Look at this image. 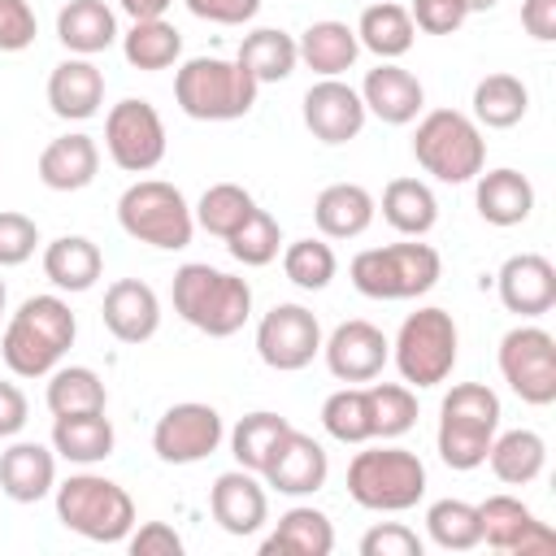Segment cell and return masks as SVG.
<instances>
[{
    "label": "cell",
    "mask_w": 556,
    "mask_h": 556,
    "mask_svg": "<svg viewBox=\"0 0 556 556\" xmlns=\"http://www.w3.org/2000/svg\"><path fill=\"white\" fill-rule=\"evenodd\" d=\"M74 334L78 317L61 295H26L4 321L0 356L17 378H48L74 348Z\"/></svg>",
    "instance_id": "cell-1"
},
{
    "label": "cell",
    "mask_w": 556,
    "mask_h": 556,
    "mask_svg": "<svg viewBox=\"0 0 556 556\" xmlns=\"http://www.w3.org/2000/svg\"><path fill=\"white\" fill-rule=\"evenodd\" d=\"M169 295H174V313L191 330H200L208 339H230L252 317V287H248V278L213 269L208 261H187L174 274V291Z\"/></svg>",
    "instance_id": "cell-2"
},
{
    "label": "cell",
    "mask_w": 556,
    "mask_h": 556,
    "mask_svg": "<svg viewBox=\"0 0 556 556\" xmlns=\"http://www.w3.org/2000/svg\"><path fill=\"white\" fill-rule=\"evenodd\" d=\"M261 83L226 56H191L174 74V104L191 122H239L252 113Z\"/></svg>",
    "instance_id": "cell-3"
},
{
    "label": "cell",
    "mask_w": 556,
    "mask_h": 556,
    "mask_svg": "<svg viewBox=\"0 0 556 556\" xmlns=\"http://www.w3.org/2000/svg\"><path fill=\"white\" fill-rule=\"evenodd\" d=\"M56 500V521L74 530L87 543H126L135 530V500L126 486H117L104 473H70L65 482L52 486Z\"/></svg>",
    "instance_id": "cell-4"
},
{
    "label": "cell",
    "mask_w": 556,
    "mask_h": 556,
    "mask_svg": "<svg viewBox=\"0 0 556 556\" xmlns=\"http://www.w3.org/2000/svg\"><path fill=\"white\" fill-rule=\"evenodd\" d=\"M500 430V395L486 382H456L439 404V460L447 469H478L486 465V447Z\"/></svg>",
    "instance_id": "cell-5"
},
{
    "label": "cell",
    "mask_w": 556,
    "mask_h": 556,
    "mask_svg": "<svg viewBox=\"0 0 556 556\" xmlns=\"http://www.w3.org/2000/svg\"><path fill=\"white\" fill-rule=\"evenodd\" d=\"M413 156L417 165L439 182H473L486 165V139L482 126L460 109H430L421 113L413 130Z\"/></svg>",
    "instance_id": "cell-6"
},
{
    "label": "cell",
    "mask_w": 556,
    "mask_h": 556,
    "mask_svg": "<svg viewBox=\"0 0 556 556\" xmlns=\"http://www.w3.org/2000/svg\"><path fill=\"white\" fill-rule=\"evenodd\" d=\"M443 274V256L430 243H387V248H365L352 256L348 278L361 295L369 300H417L426 295Z\"/></svg>",
    "instance_id": "cell-7"
},
{
    "label": "cell",
    "mask_w": 556,
    "mask_h": 556,
    "mask_svg": "<svg viewBox=\"0 0 556 556\" xmlns=\"http://www.w3.org/2000/svg\"><path fill=\"white\" fill-rule=\"evenodd\" d=\"M348 495L369 513H408L426 495V465L408 447H365L348 465Z\"/></svg>",
    "instance_id": "cell-8"
},
{
    "label": "cell",
    "mask_w": 556,
    "mask_h": 556,
    "mask_svg": "<svg viewBox=\"0 0 556 556\" xmlns=\"http://www.w3.org/2000/svg\"><path fill=\"white\" fill-rule=\"evenodd\" d=\"M117 226L135 243H148V248H161V252H178L195 235V213H191L187 195L174 182L139 178L117 200Z\"/></svg>",
    "instance_id": "cell-9"
},
{
    "label": "cell",
    "mask_w": 556,
    "mask_h": 556,
    "mask_svg": "<svg viewBox=\"0 0 556 556\" xmlns=\"http://www.w3.org/2000/svg\"><path fill=\"white\" fill-rule=\"evenodd\" d=\"M456 348H460V330H456L452 313L439 304H426L400 321L395 343H391V361H395L400 378L421 391V387H439L452 378Z\"/></svg>",
    "instance_id": "cell-10"
},
{
    "label": "cell",
    "mask_w": 556,
    "mask_h": 556,
    "mask_svg": "<svg viewBox=\"0 0 556 556\" xmlns=\"http://www.w3.org/2000/svg\"><path fill=\"white\" fill-rule=\"evenodd\" d=\"M165 122L161 113L148 104V100H117L109 113H104V152L117 169L126 174H148L165 161Z\"/></svg>",
    "instance_id": "cell-11"
},
{
    "label": "cell",
    "mask_w": 556,
    "mask_h": 556,
    "mask_svg": "<svg viewBox=\"0 0 556 556\" xmlns=\"http://www.w3.org/2000/svg\"><path fill=\"white\" fill-rule=\"evenodd\" d=\"M500 374L517 400L547 408L556 400V339L543 326H513L500 339Z\"/></svg>",
    "instance_id": "cell-12"
},
{
    "label": "cell",
    "mask_w": 556,
    "mask_h": 556,
    "mask_svg": "<svg viewBox=\"0 0 556 556\" xmlns=\"http://www.w3.org/2000/svg\"><path fill=\"white\" fill-rule=\"evenodd\" d=\"M222 439H226L222 413L200 400L169 404L152 426V452L165 465H195V460L213 456L222 447Z\"/></svg>",
    "instance_id": "cell-13"
},
{
    "label": "cell",
    "mask_w": 556,
    "mask_h": 556,
    "mask_svg": "<svg viewBox=\"0 0 556 556\" xmlns=\"http://www.w3.org/2000/svg\"><path fill=\"white\" fill-rule=\"evenodd\" d=\"M317 352H321V321H317L313 308H304V304H274L256 321V356L269 369L295 374V369L313 365Z\"/></svg>",
    "instance_id": "cell-14"
},
{
    "label": "cell",
    "mask_w": 556,
    "mask_h": 556,
    "mask_svg": "<svg viewBox=\"0 0 556 556\" xmlns=\"http://www.w3.org/2000/svg\"><path fill=\"white\" fill-rule=\"evenodd\" d=\"M321 356L339 382H374L391 361V339L374 321L352 317V321H339L330 339H321Z\"/></svg>",
    "instance_id": "cell-15"
},
{
    "label": "cell",
    "mask_w": 556,
    "mask_h": 556,
    "mask_svg": "<svg viewBox=\"0 0 556 556\" xmlns=\"http://www.w3.org/2000/svg\"><path fill=\"white\" fill-rule=\"evenodd\" d=\"M261 478H265V486H274L278 495L300 500V495H313V491L326 486V478H330V456H326V447H321L313 434H304V430L291 426V430L278 439V447L269 452Z\"/></svg>",
    "instance_id": "cell-16"
},
{
    "label": "cell",
    "mask_w": 556,
    "mask_h": 556,
    "mask_svg": "<svg viewBox=\"0 0 556 556\" xmlns=\"http://www.w3.org/2000/svg\"><path fill=\"white\" fill-rule=\"evenodd\" d=\"M365 100L356 87H348L343 78H321L304 91V126L313 139L339 148L348 139H356L365 130Z\"/></svg>",
    "instance_id": "cell-17"
},
{
    "label": "cell",
    "mask_w": 556,
    "mask_h": 556,
    "mask_svg": "<svg viewBox=\"0 0 556 556\" xmlns=\"http://www.w3.org/2000/svg\"><path fill=\"white\" fill-rule=\"evenodd\" d=\"M478 526H482V543H491L495 552L530 556V552H552L556 547V534L517 495H486L478 504Z\"/></svg>",
    "instance_id": "cell-18"
},
{
    "label": "cell",
    "mask_w": 556,
    "mask_h": 556,
    "mask_svg": "<svg viewBox=\"0 0 556 556\" xmlns=\"http://www.w3.org/2000/svg\"><path fill=\"white\" fill-rule=\"evenodd\" d=\"M208 513L235 539L256 534L269 521V495L261 486V473H252V469H226V473H217L213 486H208Z\"/></svg>",
    "instance_id": "cell-19"
},
{
    "label": "cell",
    "mask_w": 556,
    "mask_h": 556,
    "mask_svg": "<svg viewBox=\"0 0 556 556\" xmlns=\"http://www.w3.org/2000/svg\"><path fill=\"white\" fill-rule=\"evenodd\" d=\"M495 291H500V304L517 317H543L552 313L556 304V265L539 252H517L500 265L495 274Z\"/></svg>",
    "instance_id": "cell-20"
},
{
    "label": "cell",
    "mask_w": 556,
    "mask_h": 556,
    "mask_svg": "<svg viewBox=\"0 0 556 556\" xmlns=\"http://www.w3.org/2000/svg\"><path fill=\"white\" fill-rule=\"evenodd\" d=\"M361 100H365V113H374L378 122L387 126H408L421 117L426 109V87L417 74H408L404 65L395 61H378L365 83H361Z\"/></svg>",
    "instance_id": "cell-21"
},
{
    "label": "cell",
    "mask_w": 556,
    "mask_h": 556,
    "mask_svg": "<svg viewBox=\"0 0 556 556\" xmlns=\"http://www.w3.org/2000/svg\"><path fill=\"white\" fill-rule=\"evenodd\" d=\"M100 317L117 343H148L161 330V300L143 278H117L104 291Z\"/></svg>",
    "instance_id": "cell-22"
},
{
    "label": "cell",
    "mask_w": 556,
    "mask_h": 556,
    "mask_svg": "<svg viewBox=\"0 0 556 556\" xmlns=\"http://www.w3.org/2000/svg\"><path fill=\"white\" fill-rule=\"evenodd\" d=\"M104 104V74L91 56H65L48 74V109L61 122H87Z\"/></svg>",
    "instance_id": "cell-23"
},
{
    "label": "cell",
    "mask_w": 556,
    "mask_h": 556,
    "mask_svg": "<svg viewBox=\"0 0 556 556\" xmlns=\"http://www.w3.org/2000/svg\"><path fill=\"white\" fill-rule=\"evenodd\" d=\"M56 486V452L30 439H17L0 452V491L13 504H39Z\"/></svg>",
    "instance_id": "cell-24"
},
{
    "label": "cell",
    "mask_w": 556,
    "mask_h": 556,
    "mask_svg": "<svg viewBox=\"0 0 556 556\" xmlns=\"http://www.w3.org/2000/svg\"><path fill=\"white\" fill-rule=\"evenodd\" d=\"M39 182L48 191H83L96 182L100 174V143L83 130L74 135H56L43 152H39V165H35Z\"/></svg>",
    "instance_id": "cell-25"
},
{
    "label": "cell",
    "mask_w": 556,
    "mask_h": 556,
    "mask_svg": "<svg viewBox=\"0 0 556 556\" xmlns=\"http://www.w3.org/2000/svg\"><path fill=\"white\" fill-rule=\"evenodd\" d=\"M473 204H478V217L486 226H521L530 213H534V182L508 165L500 169H486L473 178Z\"/></svg>",
    "instance_id": "cell-26"
},
{
    "label": "cell",
    "mask_w": 556,
    "mask_h": 556,
    "mask_svg": "<svg viewBox=\"0 0 556 556\" xmlns=\"http://www.w3.org/2000/svg\"><path fill=\"white\" fill-rule=\"evenodd\" d=\"M374 213H378V200L361 182H330L313 200V222L321 239H356L374 226Z\"/></svg>",
    "instance_id": "cell-27"
},
{
    "label": "cell",
    "mask_w": 556,
    "mask_h": 556,
    "mask_svg": "<svg viewBox=\"0 0 556 556\" xmlns=\"http://www.w3.org/2000/svg\"><path fill=\"white\" fill-rule=\"evenodd\" d=\"M330 552H334V526L313 504L287 508L261 543V556H330Z\"/></svg>",
    "instance_id": "cell-28"
},
{
    "label": "cell",
    "mask_w": 556,
    "mask_h": 556,
    "mask_svg": "<svg viewBox=\"0 0 556 556\" xmlns=\"http://www.w3.org/2000/svg\"><path fill=\"white\" fill-rule=\"evenodd\" d=\"M295 52H300V61H304L313 74L339 78V74H348V70L356 65L361 39H356V26L334 22V17H321V22L304 26V35L295 39Z\"/></svg>",
    "instance_id": "cell-29"
},
{
    "label": "cell",
    "mask_w": 556,
    "mask_h": 556,
    "mask_svg": "<svg viewBox=\"0 0 556 556\" xmlns=\"http://www.w3.org/2000/svg\"><path fill=\"white\" fill-rule=\"evenodd\" d=\"M117 13L104 0H70L56 13V39L70 48V56H96L117 43Z\"/></svg>",
    "instance_id": "cell-30"
},
{
    "label": "cell",
    "mask_w": 556,
    "mask_h": 556,
    "mask_svg": "<svg viewBox=\"0 0 556 556\" xmlns=\"http://www.w3.org/2000/svg\"><path fill=\"white\" fill-rule=\"evenodd\" d=\"M100 274H104V256L87 235H61L43 248V278L56 291H70V295L91 291Z\"/></svg>",
    "instance_id": "cell-31"
},
{
    "label": "cell",
    "mask_w": 556,
    "mask_h": 556,
    "mask_svg": "<svg viewBox=\"0 0 556 556\" xmlns=\"http://www.w3.org/2000/svg\"><path fill=\"white\" fill-rule=\"evenodd\" d=\"M117 447L113 421L104 413H70L52 417V452L65 456L70 465H100Z\"/></svg>",
    "instance_id": "cell-32"
},
{
    "label": "cell",
    "mask_w": 556,
    "mask_h": 556,
    "mask_svg": "<svg viewBox=\"0 0 556 556\" xmlns=\"http://www.w3.org/2000/svg\"><path fill=\"white\" fill-rule=\"evenodd\" d=\"M378 208H382L387 226L400 230L404 239H421L439 222V200L421 178H391L382 187V204Z\"/></svg>",
    "instance_id": "cell-33"
},
{
    "label": "cell",
    "mask_w": 556,
    "mask_h": 556,
    "mask_svg": "<svg viewBox=\"0 0 556 556\" xmlns=\"http://www.w3.org/2000/svg\"><path fill=\"white\" fill-rule=\"evenodd\" d=\"M486 465H491V473L500 478V482H508V486H526V482H534L539 473H543V465H547V443H543V434L539 430H495V439H491V447H486Z\"/></svg>",
    "instance_id": "cell-34"
},
{
    "label": "cell",
    "mask_w": 556,
    "mask_h": 556,
    "mask_svg": "<svg viewBox=\"0 0 556 556\" xmlns=\"http://www.w3.org/2000/svg\"><path fill=\"white\" fill-rule=\"evenodd\" d=\"M356 39H361V48L374 52L378 61H395V56H404V52L413 48L417 26H413V17H408L404 4H395V0H374V4H365L361 22H356Z\"/></svg>",
    "instance_id": "cell-35"
},
{
    "label": "cell",
    "mask_w": 556,
    "mask_h": 556,
    "mask_svg": "<svg viewBox=\"0 0 556 556\" xmlns=\"http://www.w3.org/2000/svg\"><path fill=\"white\" fill-rule=\"evenodd\" d=\"M122 56H126L135 70H143V74L169 70V65H178V56H182V35H178V26L165 22V17H135L130 30L122 35Z\"/></svg>",
    "instance_id": "cell-36"
},
{
    "label": "cell",
    "mask_w": 556,
    "mask_h": 556,
    "mask_svg": "<svg viewBox=\"0 0 556 556\" xmlns=\"http://www.w3.org/2000/svg\"><path fill=\"white\" fill-rule=\"evenodd\" d=\"M473 122L478 126H486V130H508V126H517L526 113H530V91H526V83L517 78V74H486V78H478V87H473Z\"/></svg>",
    "instance_id": "cell-37"
},
{
    "label": "cell",
    "mask_w": 556,
    "mask_h": 556,
    "mask_svg": "<svg viewBox=\"0 0 556 556\" xmlns=\"http://www.w3.org/2000/svg\"><path fill=\"white\" fill-rule=\"evenodd\" d=\"M48 413L52 417H70V413H104L109 404V391H104V378L91 369V365H56L48 374Z\"/></svg>",
    "instance_id": "cell-38"
},
{
    "label": "cell",
    "mask_w": 556,
    "mask_h": 556,
    "mask_svg": "<svg viewBox=\"0 0 556 556\" xmlns=\"http://www.w3.org/2000/svg\"><path fill=\"white\" fill-rule=\"evenodd\" d=\"M256 83H282L295 74L300 65V52H295V39L278 26H261L252 35H243L239 43V56H235Z\"/></svg>",
    "instance_id": "cell-39"
},
{
    "label": "cell",
    "mask_w": 556,
    "mask_h": 556,
    "mask_svg": "<svg viewBox=\"0 0 556 556\" xmlns=\"http://www.w3.org/2000/svg\"><path fill=\"white\" fill-rule=\"evenodd\" d=\"M287 430H291V421H287L282 413L256 408V413H248V417L235 421V430H230V456L239 460V469L261 473L265 460H269V452L278 447V439H282Z\"/></svg>",
    "instance_id": "cell-40"
},
{
    "label": "cell",
    "mask_w": 556,
    "mask_h": 556,
    "mask_svg": "<svg viewBox=\"0 0 556 556\" xmlns=\"http://www.w3.org/2000/svg\"><path fill=\"white\" fill-rule=\"evenodd\" d=\"M195 226L200 230H208V235H217V239H230L252 213H256V200H252V191L248 187H239V182H213L200 200H195Z\"/></svg>",
    "instance_id": "cell-41"
},
{
    "label": "cell",
    "mask_w": 556,
    "mask_h": 556,
    "mask_svg": "<svg viewBox=\"0 0 556 556\" xmlns=\"http://www.w3.org/2000/svg\"><path fill=\"white\" fill-rule=\"evenodd\" d=\"M426 534L434 547L443 552H469L482 543V526H478V504L469 500H434L426 508Z\"/></svg>",
    "instance_id": "cell-42"
},
{
    "label": "cell",
    "mask_w": 556,
    "mask_h": 556,
    "mask_svg": "<svg viewBox=\"0 0 556 556\" xmlns=\"http://www.w3.org/2000/svg\"><path fill=\"white\" fill-rule=\"evenodd\" d=\"M374 439H400L417 426V395L408 382H374L365 387Z\"/></svg>",
    "instance_id": "cell-43"
},
{
    "label": "cell",
    "mask_w": 556,
    "mask_h": 556,
    "mask_svg": "<svg viewBox=\"0 0 556 556\" xmlns=\"http://www.w3.org/2000/svg\"><path fill=\"white\" fill-rule=\"evenodd\" d=\"M321 426H326V434L339 439V443H369V439H374V426H369L365 387L348 382V387L330 391L326 404H321Z\"/></svg>",
    "instance_id": "cell-44"
},
{
    "label": "cell",
    "mask_w": 556,
    "mask_h": 556,
    "mask_svg": "<svg viewBox=\"0 0 556 556\" xmlns=\"http://www.w3.org/2000/svg\"><path fill=\"white\" fill-rule=\"evenodd\" d=\"M282 274L300 291H321L339 274V256L326 239H295V243L282 248Z\"/></svg>",
    "instance_id": "cell-45"
},
{
    "label": "cell",
    "mask_w": 556,
    "mask_h": 556,
    "mask_svg": "<svg viewBox=\"0 0 556 556\" xmlns=\"http://www.w3.org/2000/svg\"><path fill=\"white\" fill-rule=\"evenodd\" d=\"M278 248H282V230H278V222H274L265 208H256V213L226 239V252H230L239 265H248V269L269 265V261L278 256Z\"/></svg>",
    "instance_id": "cell-46"
},
{
    "label": "cell",
    "mask_w": 556,
    "mask_h": 556,
    "mask_svg": "<svg viewBox=\"0 0 556 556\" xmlns=\"http://www.w3.org/2000/svg\"><path fill=\"white\" fill-rule=\"evenodd\" d=\"M39 248V226L35 217L17 213V208H0V269L26 265Z\"/></svg>",
    "instance_id": "cell-47"
},
{
    "label": "cell",
    "mask_w": 556,
    "mask_h": 556,
    "mask_svg": "<svg viewBox=\"0 0 556 556\" xmlns=\"http://www.w3.org/2000/svg\"><path fill=\"white\" fill-rule=\"evenodd\" d=\"M426 543L417 530H408L404 521H378L374 530L361 534V556H421Z\"/></svg>",
    "instance_id": "cell-48"
},
{
    "label": "cell",
    "mask_w": 556,
    "mask_h": 556,
    "mask_svg": "<svg viewBox=\"0 0 556 556\" xmlns=\"http://www.w3.org/2000/svg\"><path fill=\"white\" fill-rule=\"evenodd\" d=\"M39 35L30 0H0V52H26Z\"/></svg>",
    "instance_id": "cell-49"
},
{
    "label": "cell",
    "mask_w": 556,
    "mask_h": 556,
    "mask_svg": "<svg viewBox=\"0 0 556 556\" xmlns=\"http://www.w3.org/2000/svg\"><path fill=\"white\" fill-rule=\"evenodd\" d=\"M408 17H413V26L426 30V35H452V30H460V22H465L469 13H465L460 0H413V4H408Z\"/></svg>",
    "instance_id": "cell-50"
},
{
    "label": "cell",
    "mask_w": 556,
    "mask_h": 556,
    "mask_svg": "<svg viewBox=\"0 0 556 556\" xmlns=\"http://www.w3.org/2000/svg\"><path fill=\"white\" fill-rule=\"evenodd\" d=\"M126 547H130L135 556H178V552H182V539H178V530L165 526V521H143L139 530L126 534Z\"/></svg>",
    "instance_id": "cell-51"
},
{
    "label": "cell",
    "mask_w": 556,
    "mask_h": 556,
    "mask_svg": "<svg viewBox=\"0 0 556 556\" xmlns=\"http://www.w3.org/2000/svg\"><path fill=\"white\" fill-rule=\"evenodd\" d=\"M200 22L213 26H243L261 13V0H182Z\"/></svg>",
    "instance_id": "cell-52"
},
{
    "label": "cell",
    "mask_w": 556,
    "mask_h": 556,
    "mask_svg": "<svg viewBox=\"0 0 556 556\" xmlns=\"http://www.w3.org/2000/svg\"><path fill=\"white\" fill-rule=\"evenodd\" d=\"M30 421V404L17 382H0V439H13Z\"/></svg>",
    "instance_id": "cell-53"
},
{
    "label": "cell",
    "mask_w": 556,
    "mask_h": 556,
    "mask_svg": "<svg viewBox=\"0 0 556 556\" xmlns=\"http://www.w3.org/2000/svg\"><path fill=\"white\" fill-rule=\"evenodd\" d=\"M521 26L530 39L552 43L556 39V0H521Z\"/></svg>",
    "instance_id": "cell-54"
},
{
    "label": "cell",
    "mask_w": 556,
    "mask_h": 556,
    "mask_svg": "<svg viewBox=\"0 0 556 556\" xmlns=\"http://www.w3.org/2000/svg\"><path fill=\"white\" fill-rule=\"evenodd\" d=\"M122 4V13L135 22V17H165V9L174 4V0H117Z\"/></svg>",
    "instance_id": "cell-55"
},
{
    "label": "cell",
    "mask_w": 556,
    "mask_h": 556,
    "mask_svg": "<svg viewBox=\"0 0 556 556\" xmlns=\"http://www.w3.org/2000/svg\"><path fill=\"white\" fill-rule=\"evenodd\" d=\"M465 4V13H486V9H495L500 0H460Z\"/></svg>",
    "instance_id": "cell-56"
},
{
    "label": "cell",
    "mask_w": 556,
    "mask_h": 556,
    "mask_svg": "<svg viewBox=\"0 0 556 556\" xmlns=\"http://www.w3.org/2000/svg\"><path fill=\"white\" fill-rule=\"evenodd\" d=\"M4 304H9V287H4V278H0V317H4Z\"/></svg>",
    "instance_id": "cell-57"
}]
</instances>
